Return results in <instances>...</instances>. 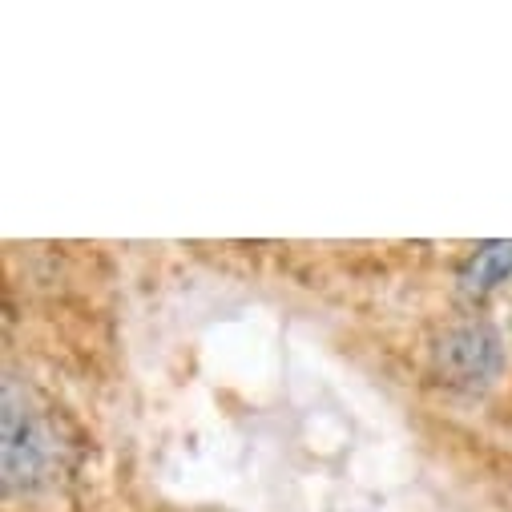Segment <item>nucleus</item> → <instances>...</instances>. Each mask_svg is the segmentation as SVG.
<instances>
[{"label":"nucleus","instance_id":"1","mask_svg":"<svg viewBox=\"0 0 512 512\" xmlns=\"http://www.w3.org/2000/svg\"><path fill=\"white\" fill-rule=\"evenodd\" d=\"M504 371V339L484 319L452 323L432 347V375L452 392H488Z\"/></svg>","mask_w":512,"mask_h":512},{"label":"nucleus","instance_id":"2","mask_svg":"<svg viewBox=\"0 0 512 512\" xmlns=\"http://www.w3.org/2000/svg\"><path fill=\"white\" fill-rule=\"evenodd\" d=\"M5 488L9 492H29L49 476L53 464V444H49V428L41 420V412L29 404V396L9 379L5 383Z\"/></svg>","mask_w":512,"mask_h":512},{"label":"nucleus","instance_id":"3","mask_svg":"<svg viewBox=\"0 0 512 512\" xmlns=\"http://www.w3.org/2000/svg\"><path fill=\"white\" fill-rule=\"evenodd\" d=\"M508 279H512V238L480 242V246L468 254V263L460 267V275H456L464 299H484V295H492L496 287H504Z\"/></svg>","mask_w":512,"mask_h":512}]
</instances>
